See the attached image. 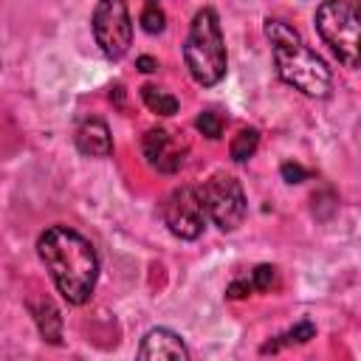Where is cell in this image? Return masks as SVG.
<instances>
[{
    "label": "cell",
    "instance_id": "cell-14",
    "mask_svg": "<svg viewBox=\"0 0 361 361\" xmlns=\"http://www.w3.org/2000/svg\"><path fill=\"white\" fill-rule=\"evenodd\" d=\"M257 147H259V133H257L254 127H245V130H240V133L231 138L228 155H231V161L243 164V161H248V158L257 152Z\"/></svg>",
    "mask_w": 361,
    "mask_h": 361
},
{
    "label": "cell",
    "instance_id": "cell-17",
    "mask_svg": "<svg viewBox=\"0 0 361 361\" xmlns=\"http://www.w3.org/2000/svg\"><path fill=\"white\" fill-rule=\"evenodd\" d=\"M248 279H251V288H254V290L265 293V290H271V285H274V279H276V268H274V265H257Z\"/></svg>",
    "mask_w": 361,
    "mask_h": 361
},
{
    "label": "cell",
    "instance_id": "cell-6",
    "mask_svg": "<svg viewBox=\"0 0 361 361\" xmlns=\"http://www.w3.org/2000/svg\"><path fill=\"white\" fill-rule=\"evenodd\" d=\"M93 37L107 59H121L133 42V20L127 0H99L93 8Z\"/></svg>",
    "mask_w": 361,
    "mask_h": 361
},
{
    "label": "cell",
    "instance_id": "cell-8",
    "mask_svg": "<svg viewBox=\"0 0 361 361\" xmlns=\"http://www.w3.org/2000/svg\"><path fill=\"white\" fill-rule=\"evenodd\" d=\"M141 152L144 161L164 175L178 172L186 164L189 155V141L183 138V133L169 130V127H149L141 138Z\"/></svg>",
    "mask_w": 361,
    "mask_h": 361
},
{
    "label": "cell",
    "instance_id": "cell-21",
    "mask_svg": "<svg viewBox=\"0 0 361 361\" xmlns=\"http://www.w3.org/2000/svg\"><path fill=\"white\" fill-rule=\"evenodd\" d=\"M147 6H158V0H147Z\"/></svg>",
    "mask_w": 361,
    "mask_h": 361
},
{
    "label": "cell",
    "instance_id": "cell-5",
    "mask_svg": "<svg viewBox=\"0 0 361 361\" xmlns=\"http://www.w3.org/2000/svg\"><path fill=\"white\" fill-rule=\"evenodd\" d=\"M200 197L206 206V217H212V223L220 231H234L245 220L248 203H245V192L234 175L214 172L200 186Z\"/></svg>",
    "mask_w": 361,
    "mask_h": 361
},
{
    "label": "cell",
    "instance_id": "cell-11",
    "mask_svg": "<svg viewBox=\"0 0 361 361\" xmlns=\"http://www.w3.org/2000/svg\"><path fill=\"white\" fill-rule=\"evenodd\" d=\"M31 316L42 333L45 341L51 344H59L62 341V316L56 310V305L51 299H39V302H31Z\"/></svg>",
    "mask_w": 361,
    "mask_h": 361
},
{
    "label": "cell",
    "instance_id": "cell-16",
    "mask_svg": "<svg viewBox=\"0 0 361 361\" xmlns=\"http://www.w3.org/2000/svg\"><path fill=\"white\" fill-rule=\"evenodd\" d=\"M141 28H144L147 34H161V31L166 28V14H164L158 6H147V8L141 11Z\"/></svg>",
    "mask_w": 361,
    "mask_h": 361
},
{
    "label": "cell",
    "instance_id": "cell-9",
    "mask_svg": "<svg viewBox=\"0 0 361 361\" xmlns=\"http://www.w3.org/2000/svg\"><path fill=\"white\" fill-rule=\"evenodd\" d=\"M138 358H172V361H186L189 350L183 344V338L166 327H155L141 338L138 347Z\"/></svg>",
    "mask_w": 361,
    "mask_h": 361
},
{
    "label": "cell",
    "instance_id": "cell-7",
    "mask_svg": "<svg viewBox=\"0 0 361 361\" xmlns=\"http://www.w3.org/2000/svg\"><path fill=\"white\" fill-rule=\"evenodd\" d=\"M164 226L180 240H197L206 228V206L200 186H178L161 203Z\"/></svg>",
    "mask_w": 361,
    "mask_h": 361
},
{
    "label": "cell",
    "instance_id": "cell-10",
    "mask_svg": "<svg viewBox=\"0 0 361 361\" xmlns=\"http://www.w3.org/2000/svg\"><path fill=\"white\" fill-rule=\"evenodd\" d=\"M73 141H76V149L87 158H107L113 152V138L102 118H85L76 127Z\"/></svg>",
    "mask_w": 361,
    "mask_h": 361
},
{
    "label": "cell",
    "instance_id": "cell-20",
    "mask_svg": "<svg viewBox=\"0 0 361 361\" xmlns=\"http://www.w3.org/2000/svg\"><path fill=\"white\" fill-rule=\"evenodd\" d=\"M138 71H144V73H155V71H158V62H155L152 56H138Z\"/></svg>",
    "mask_w": 361,
    "mask_h": 361
},
{
    "label": "cell",
    "instance_id": "cell-1",
    "mask_svg": "<svg viewBox=\"0 0 361 361\" xmlns=\"http://www.w3.org/2000/svg\"><path fill=\"white\" fill-rule=\"evenodd\" d=\"M37 254L56 290L71 305H85L99 279V257L87 237L71 226H51L37 240Z\"/></svg>",
    "mask_w": 361,
    "mask_h": 361
},
{
    "label": "cell",
    "instance_id": "cell-19",
    "mask_svg": "<svg viewBox=\"0 0 361 361\" xmlns=\"http://www.w3.org/2000/svg\"><path fill=\"white\" fill-rule=\"evenodd\" d=\"M254 288H251V279L245 276V279H234L231 285H228V290H226V296L228 299H243V296H248Z\"/></svg>",
    "mask_w": 361,
    "mask_h": 361
},
{
    "label": "cell",
    "instance_id": "cell-13",
    "mask_svg": "<svg viewBox=\"0 0 361 361\" xmlns=\"http://www.w3.org/2000/svg\"><path fill=\"white\" fill-rule=\"evenodd\" d=\"M141 102L158 116H175L178 113V99L172 93L161 90V87H155V85H144L141 87Z\"/></svg>",
    "mask_w": 361,
    "mask_h": 361
},
{
    "label": "cell",
    "instance_id": "cell-2",
    "mask_svg": "<svg viewBox=\"0 0 361 361\" xmlns=\"http://www.w3.org/2000/svg\"><path fill=\"white\" fill-rule=\"evenodd\" d=\"M265 37L271 42V54H274V65L276 73L285 85H290L293 90L313 96V99H324L330 93L333 76L327 62L299 37V31L293 25H288L285 20H265Z\"/></svg>",
    "mask_w": 361,
    "mask_h": 361
},
{
    "label": "cell",
    "instance_id": "cell-18",
    "mask_svg": "<svg viewBox=\"0 0 361 361\" xmlns=\"http://www.w3.org/2000/svg\"><path fill=\"white\" fill-rule=\"evenodd\" d=\"M279 172H282V178H285L288 183H302V180L307 178V169H302V166H299V164H293V161L282 164V166H279Z\"/></svg>",
    "mask_w": 361,
    "mask_h": 361
},
{
    "label": "cell",
    "instance_id": "cell-12",
    "mask_svg": "<svg viewBox=\"0 0 361 361\" xmlns=\"http://www.w3.org/2000/svg\"><path fill=\"white\" fill-rule=\"evenodd\" d=\"M316 336V327H313V322H299V324H293L290 330H285V333H279L274 341H268V344H262V353H274V350H279V347H290V344H305V341H310Z\"/></svg>",
    "mask_w": 361,
    "mask_h": 361
},
{
    "label": "cell",
    "instance_id": "cell-4",
    "mask_svg": "<svg viewBox=\"0 0 361 361\" xmlns=\"http://www.w3.org/2000/svg\"><path fill=\"white\" fill-rule=\"evenodd\" d=\"M316 31L347 68H358V6L355 0H324L316 8Z\"/></svg>",
    "mask_w": 361,
    "mask_h": 361
},
{
    "label": "cell",
    "instance_id": "cell-15",
    "mask_svg": "<svg viewBox=\"0 0 361 361\" xmlns=\"http://www.w3.org/2000/svg\"><path fill=\"white\" fill-rule=\"evenodd\" d=\"M195 127L206 135V138H220L223 135V118L214 113V110H203L195 121Z\"/></svg>",
    "mask_w": 361,
    "mask_h": 361
},
{
    "label": "cell",
    "instance_id": "cell-3",
    "mask_svg": "<svg viewBox=\"0 0 361 361\" xmlns=\"http://www.w3.org/2000/svg\"><path fill=\"white\" fill-rule=\"evenodd\" d=\"M183 62L189 68V76L203 85L212 87L226 76V42H223V31H220V20L214 8H200L192 17L186 42H183Z\"/></svg>",
    "mask_w": 361,
    "mask_h": 361
}]
</instances>
